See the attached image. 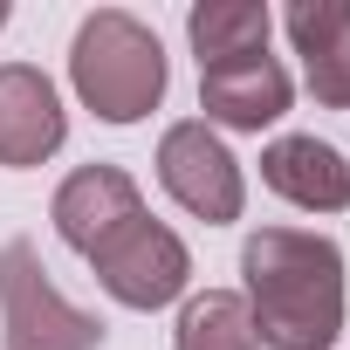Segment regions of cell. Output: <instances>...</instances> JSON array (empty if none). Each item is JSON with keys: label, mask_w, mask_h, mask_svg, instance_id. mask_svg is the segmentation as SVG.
I'll list each match as a JSON object with an SVG mask.
<instances>
[{"label": "cell", "mask_w": 350, "mask_h": 350, "mask_svg": "<svg viewBox=\"0 0 350 350\" xmlns=\"http://www.w3.org/2000/svg\"><path fill=\"white\" fill-rule=\"evenodd\" d=\"M247 316L261 350H329L343 329V254L309 227H261L241 247Z\"/></svg>", "instance_id": "obj_1"}, {"label": "cell", "mask_w": 350, "mask_h": 350, "mask_svg": "<svg viewBox=\"0 0 350 350\" xmlns=\"http://www.w3.org/2000/svg\"><path fill=\"white\" fill-rule=\"evenodd\" d=\"M69 83H76V96H83L103 124H137V117H151V110L165 103L172 69H165L158 35H151L137 14L96 8V14L76 28V42H69Z\"/></svg>", "instance_id": "obj_2"}, {"label": "cell", "mask_w": 350, "mask_h": 350, "mask_svg": "<svg viewBox=\"0 0 350 350\" xmlns=\"http://www.w3.org/2000/svg\"><path fill=\"white\" fill-rule=\"evenodd\" d=\"M0 336L8 350H103V316L76 309L49 282L35 241H8L0 247Z\"/></svg>", "instance_id": "obj_3"}, {"label": "cell", "mask_w": 350, "mask_h": 350, "mask_svg": "<svg viewBox=\"0 0 350 350\" xmlns=\"http://www.w3.org/2000/svg\"><path fill=\"white\" fill-rule=\"evenodd\" d=\"M158 186L179 200L193 220H206V227H227V220H241V206H247L241 158H234V151L220 144V131L200 124V117L172 124V131L158 137Z\"/></svg>", "instance_id": "obj_4"}, {"label": "cell", "mask_w": 350, "mask_h": 350, "mask_svg": "<svg viewBox=\"0 0 350 350\" xmlns=\"http://www.w3.org/2000/svg\"><path fill=\"white\" fill-rule=\"evenodd\" d=\"M90 268H96L103 295L124 302V309H165V302H179L186 282H193V254H186V241L172 234L165 220H151V213L131 220L124 234H110V241L90 254Z\"/></svg>", "instance_id": "obj_5"}, {"label": "cell", "mask_w": 350, "mask_h": 350, "mask_svg": "<svg viewBox=\"0 0 350 350\" xmlns=\"http://www.w3.org/2000/svg\"><path fill=\"white\" fill-rule=\"evenodd\" d=\"M55 234L90 261L110 234H124L131 220H144V193L124 165H76L69 179L55 186V206H49Z\"/></svg>", "instance_id": "obj_6"}, {"label": "cell", "mask_w": 350, "mask_h": 350, "mask_svg": "<svg viewBox=\"0 0 350 350\" xmlns=\"http://www.w3.org/2000/svg\"><path fill=\"white\" fill-rule=\"evenodd\" d=\"M69 137V110L35 62H0V165H42Z\"/></svg>", "instance_id": "obj_7"}, {"label": "cell", "mask_w": 350, "mask_h": 350, "mask_svg": "<svg viewBox=\"0 0 350 350\" xmlns=\"http://www.w3.org/2000/svg\"><path fill=\"white\" fill-rule=\"evenodd\" d=\"M295 83L288 69L261 49V55H234V62H206L200 69V124H227V131H261L275 117H288Z\"/></svg>", "instance_id": "obj_8"}, {"label": "cell", "mask_w": 350, "mask_h": 350, "mask_svg": "<svg viewBox=\"0 0 350 350\" xmlns=\"http://www.w3.org/2000/svg\"><path fill=\"white\" fill-rule=\"evenodd\" d=\"M282 28L302 55L309 96L323 110H350V0H288Z\"/></svg>", "instance_id": "obj_9"}, {"label": "cell", "mask_w": 350, "mask_h": 350, "mask_svg": "<svg viewBox=\"0 0 350 350\" xmlns=\"http://www.w3.org/2000/svg\"><path fill=\"white\" fill-rule=\"evenodd\" d=\"M261 186L282 193V200L302 206V213H343V206H350V158H343L336 144L295 131V137H275V144L261 151Z\"/></svg>", "instance_id": "obj_10"}, {"label": "cell", "mask_w": 350, "mask_h": 350, "mask_svg": "<svg viewBox=\"0 0 350 350\" xmlns=\"http://www.w3.org/2000/svg\"><path fill=\"white\" fill-rule=\"evenodd\" d=\"M268 8L261 0H200L186 14V35H193V55L200 69L206 62H234V55H261L268 49Z\"/></svg>", "instance_id": "obj_11"}, {"label": "cell", "mask_w": 350, "mask_h": 350, "mask_svg": "<svg viewBox=\"0 0 350 350\" xmlns=\"http://www.w3.org/2000/svg\"><path fill=\"white\" fill-rule=\"evenodd\" d=\"M172 350H261L254 343V316L234 288H206L179 309V329H172Z\"/></svg>", "instance_id": "obj_12"}, {"label": "cell", "mask_w": 350, "mask_h": 350, "mask_svg": "<svg viewBox=\"0 0 350 350\" xmlns=\"http://www.w3.org/2000/svg\"><path fill=\"white\" fill-rule=\"evenodd\" d=\"M0 28H8V0H0Z\"/></svg>", "instance_id": "obj_13"}]
</instances>
